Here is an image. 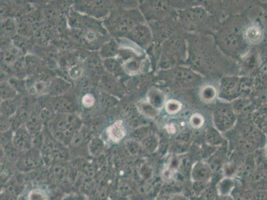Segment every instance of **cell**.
<instances>
[{"label":"cell","mask_w":267,"mask_h":200,"mask_svg":"<svg viewBox=\"0 0 267 200\" xmlns=\"http://www.w3.org/2000/svg\"><path fill=\"white\" fill-rule=\"evenodd\" d=\"M55 126V136L60 140L74 136L82 128V122L72 113H62Z\"/></svg>","instance_id":"1"},{"label":"cell","mask_w":267,"mask_h":200,"mask_svg":"<svg viewBox=\"0 0 267 200\" xmlns=\"http://www.w3.org/2000/svg\"><path fill=\"white\" fill-rule=\"evenodd\" d=\"M12 144L16 149L25 152L33 146V138L25 126L16 130L12 137Z\"/></svg>","instance_id":"2"},{"label":"cell","mask_w":267,"mask_h":200,"mask_svg":"<svg viewBox=\"0 0 267 200\" xmlns=\"http://www.w3.org/2000/svg\"><path fill=\"white\" fill-rule=\"evenodd\" d=\"M108 138L114 143H119L126 135V130L122 120H117L106 130Z\"/></svg>","instance_id":"3"},{"label":"cell","mask_w":267,"mask_h":200,"mask_svg":"<svg viewBox=\"0 0 267 200\" xmlns=\"http://www.w3.org/2000/svg\"><path fill=\"white\" fill-rule=\"evenodd\" d=\"M53 108L61 113H71L74 109L75 105L73 101L69 98L60 97L55 99L53 103Z\"/></svg>","instance_id":"4"},{"label":"cell","mask_w":267,"mask_h":200,"mask_svg":"<svg viewBox=\"0 0 267 200\" xmlns=\"http://www.w3.org/2000/svg\"><path fill=\"white\" fill-rule=\"evenodd\" d=\"M41 120L40 117L36 113H32L29 115V118L27 119L25 127L31 133V135H34L36 133H39L41 129Z\"/></svg>","instance_id":"5"},{"label":"cell","mask_w":267,"mask_h":200,"mask_svg":"<svg viewBox=\"0 0 267 200\" xmlns=\"http://www.w3.org/2000/svg\"><path fill=\"white\" fill-rule=\"evenodd\" d=\"M88 150L90 154L93 156H98L103 153L104 150V144L99 138H94L92 139L88 144Z\"/></svg>","instance_id":"6"},{"label":"cell","mask_w":267,"mask_h":200,"mask_svg":"<svg viewBox=\"0 0 267 200\" xmlns=\"http://www.w3.org/2000/svg\"><path fill=\"white\" fill-rule=\"evenodd\" d=\"M117 51V45L114 42L105 44L101 50L102 56L108 59L111 58Z\"/></svg>","instance_id":"7"},{"label":"cell","mask_w":267,"mask_h":200,"mask_svg":"<svg viewBox=\"0 0 267 200\" xmlns=\"http://www.w3.org/2000/svg\"><path fill=\"white\" fill-rule=\"evenodd\" d=\"M22 162H23L22 163L23 166L25 168L33 169L40 166L41 161H40V157L38 156L29 155L23 159Z\"/></svg>","instance_id":"8"},{"label":"cell","mask_w":267,"mask_h":200,"mask_svg":"<svg viewBox=\"0 0 267 200\" xmlns=\"http://www.w3.org/2000/svg\"><path fill=\"white\" fill-rule=\"evenodd\" d=\"M27 200H49L47 193L42 189H33L27 195Z\"/></svg>","instance_id":"9"},{"label":"cell","mask_w":267,"mask_h":200,"mask_svg":"<svg viewBox=\"0 0 267 200\" xmlns=\"http://www.w3.org/2000/svg\"><path fill=\"white\" fill-rule=\"evenodd\" d=\"M16 108H17V106L13 101L11 100H5L1 105V112L5 116H10V115L14 114Z\"/></svg>","instance_id":"10"},{"label":"cell","mask_w":267,"mask_h":200,"mask_svg":"<svg viewBox=\"0 0 267 200\" xmlns=\"http://www.w3.org/2000/svg\"><path fill=\"white\" fill-rule=\"evenodd\" d=\"M16 95V91L8 84L3 83L1 85V97L3 100H11Z\"/></svg>","instance_id":"11"},{"label":"cell","mask_w":267,"mask_h":200,"mask_svg":"<svg viewBox=\"0 0 267 200\" xmlns=\"http://www.w3.org/2000/svg\"><path fill=\"white\" fill-rule=\"evenodd\" d=\"M96 100L93 95L91 93H86L82 98V104L86 108L93 107L95 105Z\"/></svg>","instance_id":"12"},{"label":"cell","mask_w":267,"mask_h":200,"mask_svg":"<svg viewBox=\"0 0 267 200\" xmlns=\"http://www.w3.org/2000/svg\"><path fill=\"white\" fill-rule=\"evenodd\" d=\"M105 66H106V67H107L108 70L111 71L112 73H115L117 72V71H119V62L116 61V60H114V59H107V60H106Z\"/></svg>","instance_id":"13"},{"label":"cell","mask_w":267,"mask_h":200,"mask_svg":"<svg viewBox=\"0 0 267 200\" xmlns=\"http://www.w3.org/2000/svg\"><path fill=\"white\" fill-rule=\"evenodd\" d=\"M82 69L79 66H72L69 69V74L73 80H76L82 76Z\"/></svg>","instance_id":"14"},{"label":"cell","mask_w":267,"mask_h":200,"mask_svg":"<svg viewBox=\"0 0 267 200\" xmlns=\"http://www.w3.org/2000/svg\"><path fill=\"white\" fill-rule=\"evenodd\" d=\"M18 56L17 51L15 49H11L7 51L5 55L4 61L7 64L13 63L16 59V56Z\"/></svg>","instance_id":"15"},{"label":"cell","mask_w":267,"mask_h":200,"mask_svg":"<svg viewBox=\"0 0 267 200\" xmlns=\"http://www.w3.org/2000/svg\"><path fill=\"white\" fill-rule=\"evenodd\" d=\"M53 173L57 178L62 179L65 176V170L64 168L60 166H56L53 168Z\"/></svg>","instance_id":"16"},{"label":"cell","mask_w":267,"mask_h":200,"mask_svg":"<svg viewBox=\"0 0 267 200\" xmlns=\"http://www.w3.org/2000/svg\"><path fill=\"white\" fill-rule=\"evenodd\" d=\"M82 139H83V135H82V132L79 131L71 139V144L74 146H78L82 142Z\"/></svg>","instance_id":"17"},{"label":"cell","mask_w":267,"mask_h":200,"mask_svg":"<svg viewBox=\"0 0 267 200\" xmlns=\"http://www.w3.org/2000/svg\"><path fill=\"white\" fill-rule=\"evenodd\" d=\"M86 39L88 40V41H93L94 40L96 39V35L95 33L93 32H88L87 34H86Z\"/></svg>","instance_id":"18"}]
</instances>
